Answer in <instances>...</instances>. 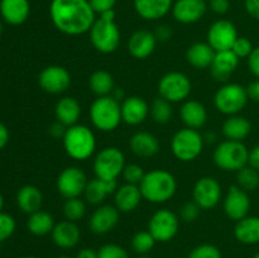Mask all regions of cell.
Segmentation results:
<instances>
[{
  "instance_id": "1",
  "label": "cell",
  "mask_w": 259,
  "mask_h": 258,
  "mask_svg": "<svg viewBox=\"0 0 259 258\" xmlns=\"http://www.w3.org/2000/svg\"><path fill=\"white\" fill-rule=\"evenodd\" d=\"M95 15L89 0H52L50 4L53 25L67 35L90 32L96 19Z\"/></svg>"
},
{
  "instance_id": "2",
  "label": "cell",
  "mask_w": 259,
  "mask_h": 258,
  "mask_svg": "<svg viewBox=\"0 0 259 258\" xmlns=\"http://www.w3.org/2000/svg\"><path fill=\"white\" fill-rule=\"evenodd\" d=\"M142 196L153 204L168 201L176 194L177 181L171 172L166 169H153L144 175L139 184Z\"/></svg>"
},
{
  "instance_id": "3",
  "label": "cell",
  "mask_w": 259,
  "mask_h": 258,
  "mask_svg": "<svg viewBox=\"0 0 259 258\" xmlns=\"http://www.w3.org/2000/svg\"><path fill=\"white\" fill-rule=\"evenodd\" d=\"M94 48L101 53H113L120 45V30L115 23V12L109 10L99 15L90 29Z\"/></svg>"
},
{
  "instance_id": "4",
  "label": "cell",
  "mask_w": 259,
  "mask_h": 258,
  "mask_svg": "<svg viewBox=\"0 0 259 258\" xmlns=\"http://www.w3.org/2000/svg\"><path fill=\"white\" fill-rule=\"evenodd\" d=\"M62 139L66 153L76 161H85L95 152V136L89 126L82 124L68 126Z\"/></svg>"
},
{
  "instance_id": "5",
  "label": "cell",
  "mask_w": 259,
  "mask_h": 258,
  "mask_svg": "<svg viewBox=\"0 0 259 258\" xmlns=\"http://www.w3.org/2000/svg\"><path fill=\"white\" fill-rule=\"evenodd\" d=\"M90 119L94 126L101 132H113L119 126L121 119L120 104L113 96H99L90 108Z\"/></svg>"
},
{
  "instance_id": "6",
  "label": "cell",
  "mask_w": 259,
  "mask_h": 258,
  "mask_svg": "<svg viewBox=\"0 0 259 258\" xmlns=\"http://www.w3.org/2000/svg\"><path fill=\"white\" fill-rule=\"evenodd\" d=\"M249 149L243 142L227 141L222 142L214 151V162L223 171H235L248 164Z\"/></svg>"
},
{
  "instance_id": "7",
  "label": "cell",
  "mask_w": 259,
  "mask_h": 258,
  "mask_svg": "<svg viewBox=\"0 0 259 258\" xmlns=\"http://www.w3.org/2000/svg\"><path fill=\"white\" fill-rule=\"evenodd\" d=\"M204 148V138L192 128L180 129L171 141L174 156L182 162H191L201 154Z\"/></svg>"
},
{
  "instance_id": "8",
  "label": "cell",
  "mask_w": 259,
  "mask_h": 258,
  "mask_svg": "<svg viewBox=\"0 0 259 258\" xmlns=\"http://www.w3.org/2000/svg\"><path fill=\"white\" fill-rule=\"evenodd\" d=\"M125 167L124 153L116 147L103 148L94 159V172L96 177L105 181H116Z\"/></svg>"
},
{
  "instance_id": "9",
  "label": "cell",
  "mask_w": 259,
  "mask_h": 258,
  "mask_svg": "<svg viewBox=\"0 0 259 258\" xmlns=\"http://www.w3.org/2000/svg\"><path fill=\"white\" fill-rule=\"evenodd\" d=\"M247 88L239 83H227L215 94L214 103L218 110L225 115H237L247 105Z\"/></svg>"
},
{
  "instance_id": "10",
  "label": "cell",
  "mask_w": 259,
  "mask_h": 258,
  "mask_svg": "<svg viewBox=\"0 0 259 258\" xmlns=\"http://www.w3.org/2000/svg\"><path fill=\"white\" fill-rule=\"evenodd\" d=\"M191 88L190 78L185 73L177 71L166 73L158 82L159 96L171 104L186 100L191 93Z\"/></svg>"
},
{
  "instance_id": "11",
  "label": "cell",
  "mask_w": 259,
  "mask_h": 258,
  "mask_svg": "<svg viewBox=\"0 0 259 258\" xmlns=\"http://www.w3.org/2000/svg\"><path fill=\"white\" fill-rule=\"evenodd\" d=\"M180 228V219L174 211L161 209L154 212L148 223V232L153 235L156 242L166 243L176 237Z\"/></svg>"
},
{
  "instance_id": "12",
  "label": "cell",
  "mask_w": 259,
  "mask_h": 258,
  "mask_svg": "<svg viewBox=\"0 0 259 258\" xmlns=\"http://www.w3.org/2000/svg\"><path fill=\"white\" fill-rule=\"evenodd\" d=\"M88 177L85 172L75 166L66 167L57 177V190L65 199L80 197L85 192L88 185Z\"/></svg>"
},
{
  "instance_id": "13",
  "label": "cell",
  "mask_w": 259,
  "mask_h": 258,
  "mask_svg": "<svg viewBox=\"0 0 259 258\" xmlns=\"http://www.w3.org/2000/svg\"><path fill=\"white\" fill-rule=\"evenodd\" d=\"M238 38V30L234 23L227 19H219L210 25L207 30V43L215 52L229 51Z\"/></svg>"
},
{
  "instance_id": "14",
  "label": "cell",
  "mask_w": 259,
  "mask_h": 258,
  "mask_svg": "<svg viewBox=\"0 0 259 258\" xmlns=\"http://www.w3.org/2000/svg\"><path fill=\"white\" fill-rule=\"evenodd\" d=\"M38 83L43 91L57 95V94L65 93L70 88L71 75L62 66H48L40 71L38 76Z\"/></svg>"
},
{
  "instance_id": "15",
  "label": "cell",
  "mask_w": 259,
  "mask_h": 258,
  "mask_svg": "<svg viewBox=\"0 0 259 258\" xmlns=\"http://www.w3.org/2000/svg\"><path fill=\"white\" fill-rule=\"evenodd\" d=\"M192 197L201 209H212L219 204L220 199H222V186L214 177H201L195 184L194 190H192Z\"/></svg>"
},
{
  "instance_id": "16",
  "label": "cell",
  "mask_w": 259,
  "mask_h": 258,
  "mask_svg": "<svg viewBox=\"0 0 259 258\" xmlns=\"http://www.w3.org/2000/svg\"><path fill=\"white\" fill-rule=\"evenodd\" d=\"M250 210V199L247 191L240 189L238 185H233L228 190L224 200V211L229 219L239 222L248 217Z\"/></svg>"
},
{
  "instance_id": "17",
  "label": "cell",
  "mask_w": 259,
  "mask_h": 258,
  "mask_svg": "<svg viewBox=\"0 0 259 258\" xmlns=\"http://www.w3.org/2000/svg\"><path fill=\"white\" fill-rule=\"evenodd\" d=\"M207 5L205 0H176L172 7V15L182 24H192L205 15Z\"/></svg>"
},
{
  "instance_id": "18",
  "label": "cell",
  "mask_w": 259,
  "mask_h": 258,
  "mask_svg": "<svg viewBox=\"0 0 259 258\" xmlns=\"http://www.w3.org/2000/svg\"><path fill=\"white\" fill-rule=\"evenodd\" d=\"M119 214H120V211L115 206H111V205L99 206L93 212L90 222H89L91 232L98 235L108 234L118 225Z\"/></svg>"
},
{
  "instance_id": "19",
  "label": "cell",
  "mask_w": 259,
  "mask_h": 258,
  "mask_svg": "<svg viewBox=\"0 0 259 258\" xmlns=\"http://www.w3.org/2000/svg\"><path fill=\"white\" fill-rule=\"evenodd\" d=\"M157 38L154 32L139 29L132 34L128 40V51L137 60H146L156 50Z\"/></svg>"
},
{
  "instance_id": "20",
  "label": "cell",
  "mask_w": 259,
  "mask_h": 258,
  "mask_svg": "<svg viewBox=\"0 0 259 258\" xmlns=\"http://www.w3.org/2000/svg\"><path fill=\"white\" fill-rule=\"evenodd\" d=\"M121 119L129 125H139L147 119L151 113L148 104L139 96H129L120 104Z\"/></svg>"
},
{
  "instance_id": "21",
  "label": "cell",
  "mask_w": 259,
  "mask_h": 258,
  "mask_svg": "<svg viewBox=\"0 0 259 258\" xmlns=\"http://www.w3.org/2000/svg\"><path fill=\"white\" fill-rule=\"evenodd\" d=\"M51 235H52L53 243L57 247L63 248V249L75 248L81 239L80 228L75 224V222H71L67 219L57 223Z\"/></svg>"
},
{
  "instance_id": "22",
  "label": "cell",
  "mask_w": 259,
  "mask_h": 258,
  "mask_svg": "<svg viewBox=\"0 0 259 258\" xmlns=\"http://www.w3.org/2000/svg\"><path fill=\"white\" fill-rule=\"evenodd\" d=\"M30 13L29 0H0V15L10 25H20Z\"/></svg>"
},
{
  "instance_id": "23",
  "label": "cell",
  "mask_w": 259,
  "mask_h": 258,
  "mask_svg": "<svg viewBox=\"0 0 259 258\" xmlns=\"http://www.w3.org/2000/svg\"><path fill=\"white\" fill-rule=\"evenodd\" d=\"M137 14L146 20H158L168 14L174 0H133Z\"/></svg>"
},
{
  "instance_id": "24",
  "label": "cell",
  "mask_w": 259,
  "mask_h": 258,
  "mask_svg": "<svg viewBox=\"0 0 259 258\" xmlns=\"http://www.w3.org/2000/svg\"><path fill=\"white\" fill-rule=\"evenodd\" d=\"M142 196L141 189L138 185L125 184L123 186L118 187L114 194V201H115V207L120 212H131L137 209Z\"/></svg>"
},
{
  "instance_id": "25",
  "label": "cell",
  "mask_w": 259,
  "mask_h": 258,
  "mask_svg": "<svg viewBox=\"0 0 259 258\" xmlns=\"http://www.w3.org/2000/svg\"><path fill=\"white\" fill-rule=\"evenodd\" d=\"M240 58L233 52L229 51H222V52L215 53L214 62L211 65V72L217 80L225 81L239 65Z\"/></svg>"
},
{
  "instance_id": "26",
  "label": "cell",
  "mask_w": 259,
  "mask_h": 258,
  "mask_svg": "<svg viewBox=\"0 0 259 258\" xmlns=\"http://www.w3.org/2000/svg\"><path fill=\"white\" fill-rule=\"evenodd\" d=\"M116 189H118L116 181H105L96 177L88 182L83 195L88 202L93 205H100L105 201L109 195L115 194Z\"/></svg>"
},
{
  "instance_id": "27",
  "label": "cell",
  "mask_w": 259,
  "mask_h": 258,
  "mask_svg": "<svg viewBox=\"0 0 259 258\" xmlns=\"http://www.w3.org/2000/svg\"><path fill=\"white\" fill-rule=\"evenodd\" d=\"M180 115L185 125L192 129L201 128L207 120L206 108L196 100L185 101L180 110Z\"/></svg>"
},
{
  "instance_id": "28",
  "label": "cell",
  "mask_w": 259,
  "mask_h": 258,
  "mask_svg": "<svg viewBox=\"0 0 259 258\" xmlns=\"http://www.w3.org/2000/svg\"><path fill=\"white\" fill-rule=\"evenodd\" d=\"M55 114L57 121L68 128V126L77 124L78 118L81 115V105L75 98L65 96L56 104Z\"/></svg>"
},
{
  "instance_id": "29",
  "label": "cell",
  "mask_w": 259,
  "mask_h": 258,
  "mask_svg": "<svg viewBox=\"0 0 259 258\" xmlns=\"http://www.w3.org/2000/svg\"><path fill=\"white\" fill-rule=\"evenodd\" d=\"M215 51L209 43L197 42L190 46L186 52V58L191 66L199 70L211 67L215 58Z\"/></svg>"
},
{
  "instance_id": "30",
  "label": "cell",
  "mask_w": 259,
  "mask_h": 258,
  "mask_svg": "<svg viewBox=\"0 0 259 258\" xmlns=\"http://www.w3.org/2000/svg\"><path fill=\"white\" fill-rule=\"evenodd\" d=\"M132 152L138 157H152L158 153L159 142L148 132H138L129 141Z\"/></svg>"
},
{
  "instance_id": "31",
  "label": "cell",
  "mask_w": 259,
  "mask_h": 258,
  "mask_svg": "<svg viewBox=\"0 0 259 258\" xmlns=\"http://www.w3.org/2000/svg\"><path fill=\"white\" fill-rule=\"evenodd\" d=\"M234 235L238 242L252 245L259 243V217H245L237 222Z\"/></svg>"
},
{
  "instance_id": "32",
  "label": "cell",
  "mask_w": 259,
  "mask_h": 258,
  "mask_svg": "<svg viewBox=\"0 0 259 258\" xmlns=\"http://www.w3.org/2000/svg\"><path fill=\"white\" fill-rule=\"evenodd\" d=\"M43 202V195L37 186L25 185L18 191L17 204L23 212L32 214L40 210Z\"/></svg>"
},
{
  "instance_id": "33",
  "label": "cell",
  "mask_w": 259,
  "mask_h": 258,
  "mask_svg": "<svg viewBox=\"0 0 259 258\" xmlns=\"http://www.w3.org/2000/svg\"><path fill=\"white\" fill-rule=\"evenodd\" d=\"M252 131V124L244 116L230 115L223 124V133L230 141H239L247 138Z\"/></svg>"
},
{
  "instance_id": "34",
  "label": "cell",
  "mask_w": 259,
  "mask_h": 258,
  "mask_svg": "<svg viewBox=\"0 0 259 258\" xmlns=\"http://www.w3.org/2000/svg\"><path fill=\"white\" fill-rule=\"evenodd\" d=\"M55 225L56 223L52 215L43 210H38V211L29 214L27 222L28 230L37 237H45V235L51 234Z\"/></svg>"
},
{
  "instance_id": "35",
  "label": "cell",
  "mask_w": 259,
  "mask_h": 258,
  "mask_svg": "<svg viewBox=\"0 0 259 258\" xmlns=\"http://www.w3.org/2000/svg\"><path fill=\"white\" fill-rule=\"evenodd\" d=\"M91 91L98 96H109L114 91V78L110 72L98 70L89 78Z\"/></svg>"
},
{
  "instance_id": "36",
  "label": "cell",
  "mask_w": 259,
  "mask_h": 258,
  "mask_svg": "<svg viewBox=\"0 0 259 258\" xmlns=\"http://www.w3.org/2000/svg\"><path fill=\"white\" fill-rule=\"evenodd\" d=\"M237 182L244 191H254L259 186V171L247 164L237 172Z\"/></svg>"
},
{
  "instance_id": "37",
  "label": "cell",
  "mask_w": 259,
  "mask_h": 258,
  "mask_svg": "<svg viewBox=\"0 0 259 258\" xmlns=\"http://www.w3.org/2000/svg\"><path fill=\"white\" fill-rule=\"evenodd\" d=\"M151 115L153 120L158 124H166L168 123L169 119L172 116V108L171 103L164 100L163 98H157L156 100L152 103L151 106Z\"/></svg>"
},
{
  "instance_id": "38",
  "label": "cell",
  "mask_w": 259,
  "mask_h": 258,
  "mask_svg": "<svg viewBox=\"0 0 259 258\" xmlns=\"http://www.w3.org/2000/svg\"><path fill=\"white\" fill-rule=\"evenodd\" d=\"M154 244H156V239H154L153 235L148 230L138 232L132 238V248H133L134 252L141 255H144L151 252L153 249Z\"/></svg>"
},
{
  "instance_id": "39",
  "label": "cell",
  "mask_w": 259,
  "mask_h": 258,
  "mask_svg": "<svg viewBox=\"0 0 259 258\" xmlns=\"http://www.w3.org/2000/svg\"><path fill=\"white\" fill-rule=\"evenodd\" d=\"M86 212L85 202L80 197H73V199H66L65 205H63V214L66 219L71 222H77L82 219Z\"/></svg>"
},
{
  "instance_id": "40",
  "label": "cell",
  "mask_w": 259,
  "mask_h": 258,
  "mask_svg": "<svg viewBox=\"0 0 259 258\" xmlns=\"http://www.w3.org/2000/svg\"><path fill=\"white\" fill-rule=\"evenodd\" d=\"M187 258H223V255L217 245L200 244L189 253Z\"/></svg>"
},
{
  "instance_id": "41",
  "label": "cell",
  "mask_w": 259,
  "mask_h": 258,
  "mask_svg": "<svg viewBox=\"0 0 259 258\" xmlns=\"http://www.w3.org/2000/svg\"><path fill=\"white\" fill-rule=\"evenodd\" d=\"M99 258H129L128 252L119 244L108 243L98 249Z\"/></svg>"
},
{
  "instance_id": "42",
  "label": "cell",
  "mask_w": 259,
  "mask_h": 258,
  "mask_svg": "<svg viewBox=\"0 0 259 258\" xmlns=\"http://www.w3.org/2000/svg\"><path fill=\"white\" fill-rule=\"evenodd\" d=\"M121 175H123L126 184H133V185H138L139 186V184H141L142 180H143L146 172L143 171V168H142L139 164L132 163V164H125V167H124L123 169V174Z\"/></svg>"
},
{
  "instance_id": "43",
  "label": "cell",
  "mask_w": 259,
  "mask_h": 258,
  "mask_svg": "<svg viewBox=\"0 0 259 258\" xmlns=\"http://www.w3.org/2000/svg\"><path fill=\"white\" fill-rule=\"evenodd\" d=\"M15 220L12 215L5 214V212H0V242L7 240L13 235L15 232Z\"/></svg>"
},
{
  "instance_id": "44",
  "label": "cell",
  "mask_w": 259,
  "mask_h": 258,
  "mask_svg": "<svg viewBox=\"0 0 259 258\" xmlns=\"http://www.w3.org/2000/svg\"><path fill=\"white\" fill-rule=\"evenodd\" d=\"M253 50H254V47H253L252 42L245 37H238L232 48L233 52H234L239 58H248Z\"/></svg>"
},
{
  "instance_id": "45",
  "label": "cell",
  "mask_w": 259,
  "mask_h": 258,
  "mask_svg": "<svg viewBox=\"0 0 259 258\" xmlns=\"http://www.w3.org/2000/svg\"><path fill=\"white\" fill-rule=\"evenodd\" d=\"M200 210H201V207H200L195 201L186 202V204H184V206L181 207V218L187 223L195 222V220L199 218Z\"/></svg>"
},
{
  "instance_id": "46",
  "label": "cell",
  "mask_w": 259,
  "mask_h": 258,
  "mask_svg": "<svg viewBox=\"0 0 259 258\" xmlns=\"http://www.w3.org/2000/svg\"><path fill=\"white\" fill-rule=\"evenodd\" d=\"M91 8L95 12V14H103V13L114 10L116 4V0H89Z\"/></svg>"
},
{
  "instance_id": "47",
  "label": "cell",
  "mask_w": 259,
  "mask_h": 258,
  "mask_svg": "<svg viewBox=\"0 0 259 258\" xmlns=\"http://www.w3.org/2000/svg\"><path fill=\"white\" fill-rule=\"evenodd\" d=\"M209 7L218 15H224L230 9V0H210Z\"/></svg>"
},
{
  "instance_id": "48",
  "label": "cell",
  "mask_w": 259,
  "mask_h": 258,
  "mask_svg": "<svg viewBox=\"0 0 259 258\" xmlns=\"http://www.w3.org/2000/svg\"><path fill=\"white\" fill-rule=\"evenodd\" d=\"M248 67L250 72L259 78V47H255L248 57Z\"/></svg>"
},
{
  "instance_id": "49",
  "label": "cell",
  "mask_w": 259,
  "mask_h": 258,
  "mask_svg": "<svg viewBox=\"0 0 259 258\" xmlns=\"http://www.w3.org/2000/svg\"><path fill=\"white\" fill-rule=\"evenodd\" d=\"M154 35H156L157 40H162V42H166L171 38L172 35V29L169 25L162 24L159 27H157V30L154 32Z\"/></svg>"
},
{
  "instance_id": "50",
  "label": "cell",
  "mask_w": 259,
  "mask_h": 258,
  "mask_svg": "<svg viewBox=\"0 0 259 258\" xmlns=\"http://www.w3.org/2000/svg\"><path fill=\"white\" fill-rule=\"evenodd\" d=\"M244 5L248 14L259 20V0H245Z\"/></svg>"
},
{
  "instance_id": "51",
  "label": "cell",
  "mask_w": 259,
  "mask_h": 258,
  "mask_svg": "<svg viewBox=\"0 0 259 258\" xmlns=\"http://www.w3.org/2000/svg\"><path fill=\"white\" fill-rule=\"evenodd\" d=\"M247 94L250 100L259 103V80L253 81L247 86Z\"/></svg>"
},
{
  "instance_id": "52",
  "label": "cell",
  "mask_w": 259,
  "mask_h": 258,
  "mask_svg": "<svg viewBox=\"0 0 259 258\" xmlns=\"http://www.w3.org/2000/svg\"><path fill=\"white\" fill-rule=\"evenodd\" d=\"M248 164L253 168L259 171V144L255 146L252 151H249V157H248Z\"/></svg>"
},
{
  "instance_id": "53",
  "label": "cell",
  "mask_w": 259,
  "mask_h": 258,
  "mask_svg": "<svg viewBox=\"0 0 259 258\" xmlns=\"http://www.w3.org/2000/svg\"><path fill=\"white\" fill-rule=\"evenodd\" d=\"M66 129H67V126H65L63 124H61L60 121H57V123H55L52 126H51L50 133L52 134L53 137H56V138H58V137L65 136Z\"/></svg>"
},
{
  "instance_id": "54",
  "label": "cell",
  "mask_w": 259,
  "mask_h": 258,
  "mask_svg": "<svg viewBox=\"0 0 259 258\" xmlns=\"http://www.w3.org/2000/svg\"><path fill=\"white\" fill-rule=\"evenodd\" d=\"M9 142V131L3 123H0V149L4 148Z\"/></svg>"
},
{
  "instance_id": "55",
  "label": "cell",
  "mask_w": 259,
  "mask_h": 258,
  "mask_svg": "<svg viewBox=\"0 0 259 258\" xmlns=\"http://www.w3.org/2000/svg\"><path fill=\"white\" fill-rule=\"evenodd\" d=\"M76 258H99L98 250L93 249V248H82L77 253Z\"/></svg>"
},
{
  "instance_id": "56",
  "label": "cell",
  "mask_w": 259,
  "mask_h": 258,
  "mask_svg": "<svg viewBox=\"0 0 259 258\" xmlns=\"http://www.w3.org/2000/svg\"><path fill=\"white\" fill-rule=\"evenodd\" d=\"M3 206H4V197H3V195L0 194V212H2Z\"/></svg>"
},
{
  "instance_id": "57",
  "label": "cell",
  "mask_w": 259,
  "mask_h": 258,
  "mask_svg": "<svg viewBox=\"0 0 259 258\" xmlns=\"http://www.w3.org/2000/svg\"><path fill=\"white\" fill-rule=\"evenodd\" d=\"M20 258H37L34 255H24V257H20Z\"/></svg>"
},
{
  "instance_id": "58",
  "label": "cell",
  "mask_w": 259,
  "mask_h": 258,
  "mask_svg": "<svg viewBox=\"0 0 259 258\" xmlns=\"http://www.w3.org/2000/svg\"><path fill=\"white\" fill-rule=\"evenodd\" d=\"M2 33H3V24L0 23V34H2Z\"/></svg>"
},
{
  "instance_id": "59",
  "label": "cell",
  "mask_w": 259,
  "mask_h": 258,
  "mask_svg": "<svg viewBox=\"0 0 259 258\" xmlns=\"http://www.w3.org/2000/svg\"><path fill=\"white\" fill-rule=\"evenodd\" d=\"M253 258H259V252H258V253H255V254L253 255Z\"/></svg>"
},
{
  "instance_id": "60",
  "label": "cell",
  "mask_w": 259,
  "mask_h": 258,
  "mask_svg": "<svg viewBox=\"0 0 259 258\" xmlns=\"http://www.w3.org/2000/svg\"><path fill=\"white\" fill-rule=\"evenodd\" d=\"M141 258H149V257H147V255L146 254H144V255H142V257Z\"/></svg>"
},
{
  "instance_id": "61",
  "label": "cell",
  "mask_w": 259,
  "mask_h": 258,
  "mask_svg": "<svg viewBox=\"0 0 259 258\" xmlns=\"http://www.w3.org/2000/svg\"><path fill=\"white\" fill-rule=\"evenodd\" d=\"M58 258H70V257H58Z\"/></svg>"
}]
</instances>
